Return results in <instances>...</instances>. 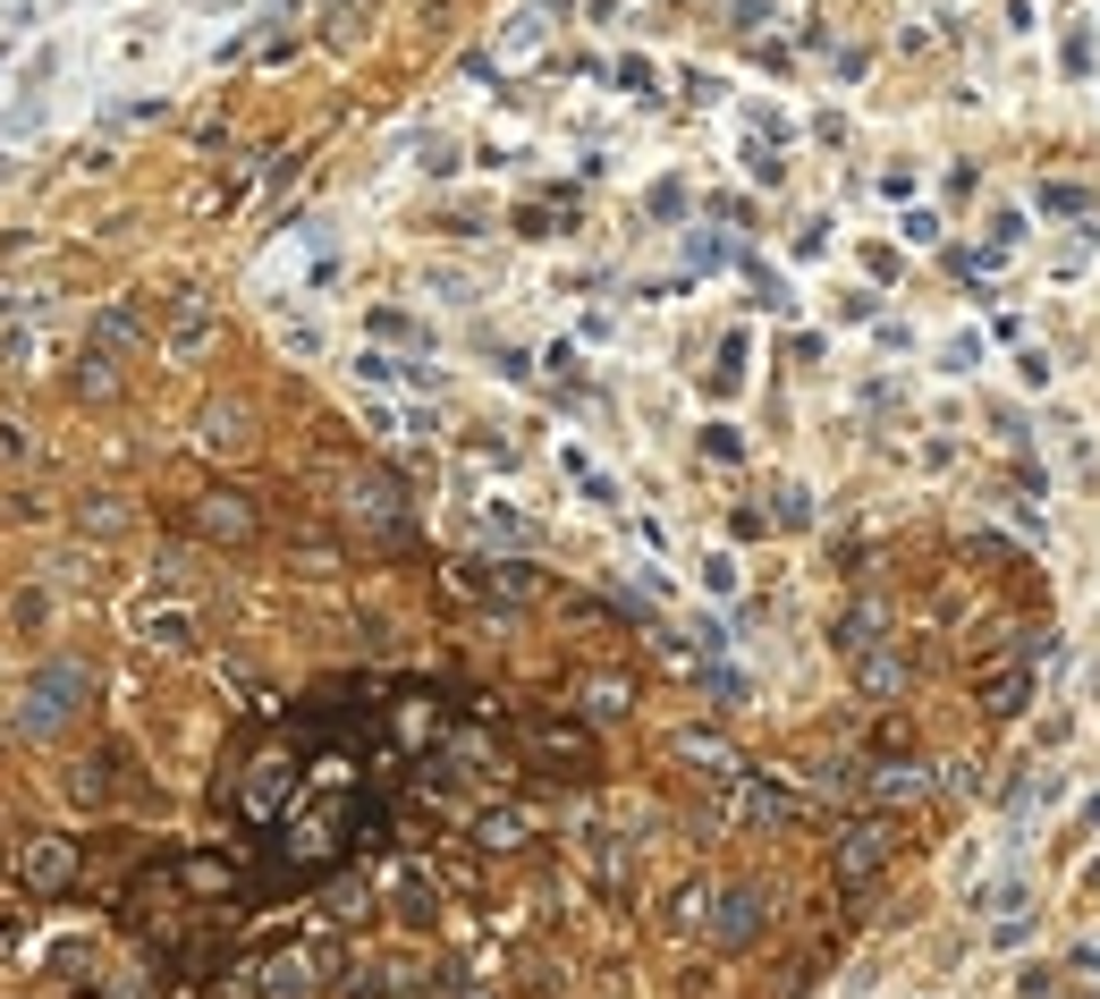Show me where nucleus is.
Instances as JSON below:
<instances>
[{"instance_id": "4", "label": "nucleus", "mask_w": 1100, "mask_h": 999, "mask_svg": "<svg viewBox=\"0 0 1100 999\" xmlns=\"http://www.w3.org/2000/svg\"><path fill=\"white\" fill-rule=\"evenodd\" d=\"M26 881H34V890H60V881H68V847H60V838L26 847Z\"/></svg>"}, {"instance_id": "8", "label": "nucleus", "mask_w": 1100, "mask_h": 999, "mask_svg": "<svg viewBox=\"0 0 1100 999\" xmlns=\"http://www.w3.org/2000/svg\"><path fill=\"white\" fill-rule=\"evenodd\" d=\"M94 339H102V348H128V339H136V305H110V314L94 323Z\"/></svg>"}, {"instance_id": "6", "label": "nucleus", "mask_w": 1100, "mask_h": 999, "mask_svg": "<svg viewBox=\"0 0 1100 999\" xmlns=\"http://www.w3.org/2000/svg\"><path fill=\"white\" fill-rule=\"evenodd\" d=\"M203 441H212V450H246V407H212V416H203Z\"/></svg>"}, {"instance_id": "7", "label": "nucleus", "mask_w": 1100, "mask_h": 999, "mask_svg": "<svg viewBox=\"0 0 1100 999\" xmlns=\"http://www.w3.org/2000/svg\"><path fill=\"white\" fill-rule=\"evenodd\" d=\"M144 636H153V644H169V652H178V644H187V636H195V627H187V611H153V618H144Z\"/></svg>"}, {"instance_id": "2", "label": "nucleus", "mask_w": 1100, "mask_h": 999, "mask_svg": "<svg viewBox=\"0 0 1100 999\" xmlns=\"http://www.w3.org/2000/svg\"><path fill=\"white\" fill-rule=\"evenodd\" d=\"M195 525H203L212 543H246V534H255V500H246V491H203Z\"/></svg>"}, {"instance_id": "1", "label": "nucleus", "mask_w": 1100, "mask_h": 999, "mask_svg": "<svg viewBox=\"0 0 1100 999\" xmlns=\"http://www.w3.org/2000/svg\"><path fill=\"white\" fill-rule=\"evenodd\" d=\"M77 695H85V670H77V661H51V670H43V677L26 686V704H17V720H26L34 737H51V729H60L68 711H77Z\"/></svg>"}, {"instance_id": "3", "label": "nucleus", "mask_w": 1100, "mask_h": 999, "mask_svg": "<svg viewBox=\"0 0 1100 999\" xmlns=\"http://www.w3.org/2000/svg\"><path fill=\"white\" fill-rule=\"evenodd\" d=\"M880 856H889V830H880V822H864V830H855V838L839 847V881H864V872H873Z\"/></svg>"}, {"instance_id": "5", "label": "nucleus", "mask_w": 1100, "mask_h": 999, "mask_svg": "<svg viewBox=\"0 0 1100 999\" xmlns=\"http://www.w3.org/2000/svg\"><path fill=\"white\" fill-rule=\"evenodd\" d=\"M762 932V898H753V890H737V898L719 906V940H753Z\"/></svg>"}, {"instance_id": "9", "label": "nucleus", "mask_w": 1100, "mask_h": 999, "mask_svg": "<svg viewBox=\"0 0 1100 999\" xmlns=\"http://www.w3.org/2000/svg\"><path fill=\"white\" fill-rule=\"evenodd\" d=\"M534 754H550V763H584V745L567 737V729H534Z\"/></svg>"}]
</instances>
